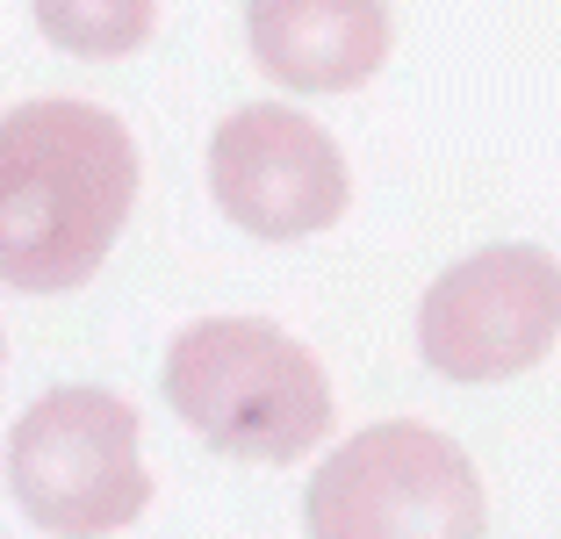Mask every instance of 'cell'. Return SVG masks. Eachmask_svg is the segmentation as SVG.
I'll return each mask as SVG.
<instances>
[{"mask_svg": "<svg viewBox=\"0 0 561 539\" xmlns=\"http://www.w3.org/2000/svg\"><path fill=\"white\" fill-rule=\"evenodd\" d=\"M137 137L101 101L44 94L0 115V288L66 295L101 274L137 209Z\"/></svg>", "mask_w": 561, "mask_h": 539, "instance_id": "6da1fadb", "label": "cell"}, {"mask_svg": "<svg viewBox=\"0 0 561 539\" xmlns=\"http://www.w3.org/2000/svg\"><path fill=\"white\" fill-rule=\"evenodd\" d=\"M159 389L202 446L224 460L280 468L324 446L331 432V375L302 339L266 317H195L173 331Z\"/></svg>", "mask_w": 561, "mask_h": 539, "instance_id": "7a4b0ae2", "label": "cell"}, {"mask_svg": "<svg viewBox=\"0 0 561 539\" xmlns=\"http://www.w3.org/2000/svg\"><path fill=\"white\" fill-rule=\"evenodd\" d=\"M8 496L36 532L58 539H108L137 525L151 504L137 410L94 381L44 389L8 432Z\"/></svg>", "mask_w": 561, "mask_h": 539, "instance_id": "3957f363", "label": "cell"}, {"mask_svg": "<svg viewBox=\"0 0 561 539\" xmlns=\"http://www.w3.org/2000/svg\"><path fill=\"white\" fill-rule=\"evenodd\" d=\"M302 525L310 539H482L490 496L461 439L417 417H381L317 460Z\"/></svg>", "mask_w": 561, "mask_h": 539, "instance_id": "277c9868", "label": "cell"}, {"mask_svg": "<svg viewBox=\"0 0 561 539\" xmlns=\"http://www.w3.org/2000/svg\"><path fill=\"white\" fill-rule=\"evenodd\" d=\"M561 345V260L540 245H482L417 302V353L446 381H518Z\"/></svg>", "mask_w": 561, "mask_h": 539, "instance_id": "5b68a950", "label": "cell"}, {"mask_svg": "<svg viewBox=\"0 0 561 539\" xmlns=\"http://www.w3.org/2000/svg\"><path fill=\"white\" fill-rule=\"evenodd\" d=\"M209 195L245 238L296 245L346 216L353 173L339 137L288 101H245L209 137Z\"/></svg>", "mask_w": 561, "mask_h": 539, "instance_id": "8992f818", "label": "cell"}, {"mask_svg": "<svg viewBox=\"0 0 561 539\" xmlns=\"http://www.w3.org/2000/svg\"><path fill=\"white\" fill-rule=\"evenodd\" d=\"M252 66L288 94H353L389 66V0H245Z\"/></svg>", "mask_w": 561, "mask_h": 539, "instance_id": "52a82bcc", "label": "cell"}, {"mask_svg": "<svg viewBox=\"0 0 561 539\" xmlns=\"http://www.w3.org/2000/svg\"><path fill=\"white\" fill-rule=\"evenodd\" d=\"M30 15L66 58H130L159 22V0H30Z\"/></svg>", "mask_w": 561, "mask_h": 539, "instance_id": "ba28073f", "label": "cell"}, {"mask_svg": "<svg viewBox=\"0 0 561 539\" xmlns=\"http://www.w3.org/2000/svg\"><path fill=\"white\" fill-rule=\"evenodd\" d=\"M0 367H8V339H0Z\"/></svg>", "mask_w": 561, "mask_h": 539, "instance_id": "9c48e42d", "label": "cell"}]
</instances>
